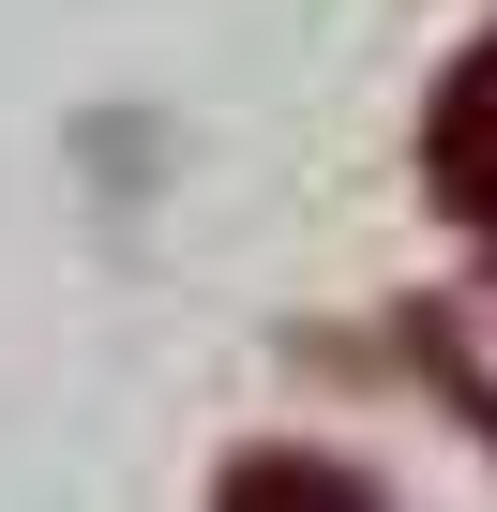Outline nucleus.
<instances>
[{
    "mask_svg": "<svg viewBox=\"0 0 497 512\" xmlns=\"http://www.w3.org/2000/svg\"><path fill=\"white\" fill-rule=\"evenodd\" d=\"M437 196H452L467 226H497V46L437 91Z\"/></svg>",
    "mask_w": 497,
    "mask_h": 512,
    "instance_id": "obj_1",
    "label": "nucleus"
},
{
    "mask_svg": "<svg viewBox=\"0 0 497 512\" xmlns=\"http://www.w3.org/2000/svg\"><path fill=\"white\" fill-rule=\"evenodd\" d=\"M211 512H377V482L332 467V452H241L211 482Z\"/></svg>",
    "mask_w": 497,
    "mask_h": 512,
    "instance_id": "obj_2",
    "label": "nucleus"
}]
</instances>
